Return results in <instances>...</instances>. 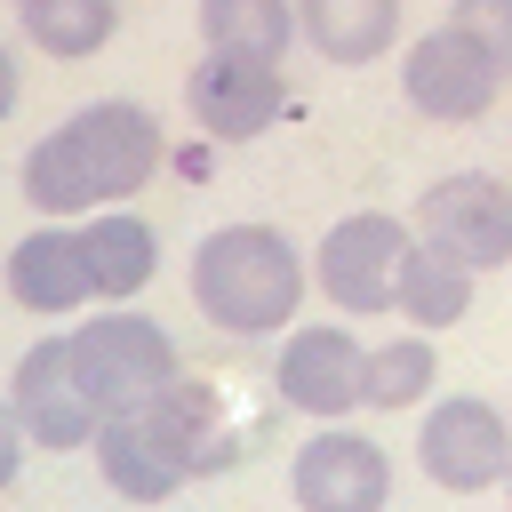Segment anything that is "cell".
<instances>
[{"label":"cell","instance_id":"obj_15","mask_svg":"<svg viewBox=\"0 0 512 512\" xmlns=\"http://www.w3.org/2000/svg\"><path fill=\"white\" fill-rule=\"evenodd\" d=\"M152 416H160V432L176 440V456H184V472L192 480H208V472H232L248 448H240V424L224 416V392L216 384H200V376H168V392L160 400H144Z\"/></svg>","mask_w":512,"mask_h":512},{"label":"cell","instance_id":"obj_7","mask_svg":"<svg viewBox=\"0 0 512 512\" xmlns=\"http://www.w3.org/2000/svg\"><path fill=\"white\" fill-rule=\"evenodd\" d=\"M288 104V80L272 56H240V48H208L184 72V112L208 144H256Z\"/></svg>","mask_w":512,"mask_h":512},{"label":"cell","instance_id":"obj_18","mask_svg":"<svg viewBox=\"0 0 512 512\" xmlns=\"http://www.w3.org/2000/svg\"><path fill=\"white\" fill-rule=\"evenodd\" d=\"M8 8H16L24 40L56 64H80L120 32V0H8Z\"/></svg>","mask_w":512,"mask_h":512},{"label":"cell","instance_id":"obj_10","mask_svg":"<svg viewBox=\"0 0 512 512\" xmlns=\"http://www.w3.org/2000/svg\"><path fill=\"white\" fill-rule=\"evenodd\" d=\"M288 496H296V512H384L392 456L352 424H320L288 464Z\"/></svg>","mask_w":512,"mask_h":512},{"label":"cell","instance_id":"obj_12","mask_svg":"<svg viewBox=\"0 0 512 512\" xmlns=\"http://www.w3.org/2000/svg\"><path fill=\"white\" fill-rule=\"evenodd\" d=\"M0 280H8V296L32 312V320H64V312H80V304H96L88 296V256H80V224L72 216H40L16 248H8V264H0Z\"/></svg>","mask_w":512,"mask_h":512},{"label":"cell","instance_id":"obj_22","mask_svg":"<svg viewBox=\"0 0 512 512\" xmlns=\"http://www.w3.org/2000/svg\"><path fill=\"white\" fill-rule=\"evenodd\" d=\"M24 448H32V440H24V424H16V408H8V392H0V488L16 480V464H24Z\"/></svg>","mask_w":512,"mask_h":512},{"label":"cell","instance_id":"obj_1","mask_svg":"<svg viewBox=\"0 0 512 512\" xmlns=\"http://www.w3.org/2000/svg\"><path fill=\"white\" fill-rule=\"evenodd\" d=\"M168 160L160 120L136 96H96L80 112H64L16 168V192L32 200V216H88V208H120L136 200Z\"/></svg>","mask_w":512,"mask_h":512},{"label":"cell","instance_id":"obj_2","mask_svg":"<svg viewBox=\"0 0 512 512\" xmlns=\"http://www.w3.org/2000/svg\"><path fill=\"white\" fill-rule=\"evenodd\" d=\"M312 264L280 224H216L192 248V304L224 336H280L304 312Z\"/></svg>","mask_w":512,"mask_h":512},{"label":"cell","instance_id":"obj_20","mask_svg":"<svg viewBox=\"0 0 512 512\" xmlns=\"http://www.w3.org/2000/svg\"><path fill=\"white\" fill-rule=\"evenodd\" d=\"M200 48H240V56H288L296 48V0H200Z\"/></svg>","mask_w":512,"mask_h":512},{"label":"cell","instance_id":"obj_8","mask_svg":"<svg viewBox=\"0 0 512 512\" xmlns=\"http://www.w3.org/2000/svg\"><path fill=\"white\" fill-rule=\"evenodd\" d=\"M360 368H368V344L344 320H304V328L288 320L280 360H272V392L312 424H344L360 408Z\"/></svg>","mask_w":512,"mask_h":512},{"label":"cell","instance_id":"obj_16","mask_svg":"<svg viewBox=\"0 0 512 512\" xmlns=\"http://www.w3.org/2000/svg\"><path fill=\"white\" fill-rule=\"evenodd\" d=\"M296 40L320 64H384L400 40V0H296Z\"/></svg>","mask_w":512,"mask_h":512},{"label":"cell","instance_id":"obj_5","mask_svg":"<svg viewBox=\"0 0 512 512\" xmlns=\"http://www.w3.org/2000/svg\"><path fill=\"white\" fill-rule=\"evenodd\" d=\"M504 88H512V80L496 72V56H488L464 24H432V32H416V40L400 48V96H408L424 120H440V128L488 120Z\"/></svg>","mask_w":512,"mask_h":512},{"label":"cell","instance_id":"obj_24","mask_svg":"<svg viewBox=\"0 0 512 512\" xmlns=\"http://www.w3.org/2000/svg\"><path fill=\"white\" fill-rule=\"evenodd\" d=\"M504 504H512V472H504Z\"/></svg>","mask_w":512,"mask_h":512},{"label":"cell","instance_id":"obj_4","mask_svg":"<svg viewBox=\"0 0 512 512\" xmlns=\"http://www.w3.org/2000/svg\"><path fill=\"white\" fill-rule=\"evenodd\" d=\"M408 224L384 216V208H352L320 232L312 248V288L344 312V320H384L392 312V288H400V256H408Z\"/></svg>","mask_w":512,"mask_h":512},{"label":"cell","instance_id":"obj_3","mask_svg":"<svg viewBox=\"0 0 512 512\" xmlns=\"http://www.w3.org/2000/svg\"><path fill=\"white\" fill-rule=\"evenodd\" d=\"M64 344H72V376H80V392H88L96 416H128V408L160 400L168 376L184 368L176 336L152 312H136V304H104L96 320L64 328Z\"/></svg>","mask_w":512,"mask_h":512},{"label":"cell","instance_id":"obj_9","mask_svg":"<svg viewBox=\"0 0 512 512\" xmlns=\"http://www.w3.org/2000/svg\"><path fill=\"white\" fill-rule=\"evenodd\" d=\"M416 240L448 248V256L472 264V272L512 264V184L488 176V168H464V176L424 184V200H416Z\"/></svg>","mask_w":512,"mask_h":512},{"label":"cell","instance_id":"obj_13","mask_svg":"<svg viewBox=\"0 0 512 512\" xmlns=\"http://www.w3.org/2000/svg\"><path fill=\"white\" fill-rule=\"evenodd\" d=\"M88 456H96V472H104V488L120 504H168L176 488H192V472H184V456H176V440L160 432L152 408L104 416L96 440H88Z\"/></svg>","mask_w":512,"mask_h":512},{"label":"cell","instance_id":"obj_21","mask_svg":"<svg viewBox=\"0 0 512 512\" xmlns=\"http://www.w3.org/2000/svg\"><path fill=\"white\" fill-rule=\"evenodd\" d=\"M448 24H464V32L496 56V72L512 80V0H456V8H448Z\"/></svg>","mask_w":512,"mask_h":512},{"label":"cell","instance_id":"obj_6","mask_svg":"<svg viewBox=\"0 0 512 512\" xmlns=\"http://www.w3.org/2000/svg\"><path fill=\"white\" fill-rule=\"evenodd\" d=\"M416 464L432 488L448 496H480V488H504L512 472V416L480 392H448L424 408V432H416Z\"/></svg>","mask_w":512,"mask_h":512},{"label":"cell","instance_id":"obj_14","mask_svg":"<svg viewBox=\"0 0 512 512\" xmlns=\"http://www.w3.org/2000/svg\"><path fill=\"white\" fill-rule=\"evenodd\" d=\"M80 256H88V296L96 304H128L152 288L160 272V232L120 200V208H88L80 216Z\"/></svg>","mask_w":512,"mask_h":512},{"label":"cell","instance_id":"obj_17","mask_svg":"<svg viewBox=\"0 0 512 512\" xmlns=\"http://www.w3.org/2000/svg\"><path fill=\"white\" fill-rule=\"evenodd\" d=\"M472 264H456L448 248H432V240H408V256H400V288H392V312L408 320V328H424V336H440V328H456L464 312H472Z\"/></svg>","mask_w":512,"mask_h":512},{"label":"cell","instance_id":"obj_23","mask_svg":"<svg viewBox=\"0 0 512 512\" xmlns=\"http://www.w3.org/2000/svg\"><path fill=\"white\" fill-rule=\"evenodd\" d=\"M16 88H24V80H16V56H8V48H0V120H8V112H16Z\"/></svg>","mask_w":512,"mask_h":512},{"label":"cell","instance_id":"obj_19","mask_svg":"<svg viewBox=\"0 0 512 512\" xmlns=\"http://www.w3.org/2000/svg\"><path fill=\"white\" fill-rule=\"evenodd\" d=\"M432 384H440V352H432V336H424V328H408V336H392V344H368V368H360V408L400 416V408L432 400Z\"/></svg>","mask_w":512,"mask_h":512},{"label":"cell","instance_id":"obj_11","mask_svg":"<svg viewBox=\"0 0 512 512\" xmlns=\"http://www.w3.org/2000/svg\"><path fill=\"white\" fill-rule=\"evenodd\" d=\"M8 408H16V424H24V440H32L40 456H72V448H88L96 424H104V416L88 408L80 376H72V344H64V336L24 344L16 376H8Z\"/></svg>","mask_w":512,"mask_h":512}]
</instances>
